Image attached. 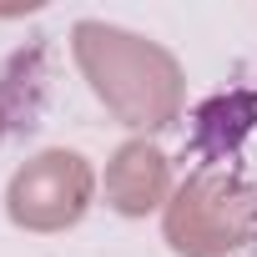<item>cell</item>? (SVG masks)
<instances>
[{"label":"cell","mask_w":257,"mask_h":257,"mask_svg":"<svg viewBox=\"0 0 257 257\" xmlns=\"http://www.w3.org/2000/svg\"><path fill=\"white\" fill-rule=\"evenodd\" d=\"M76 56L96 81V96L132 126H167L177 111V66L121 31L81 26L76 31Z\"/></svg>","instance_id":"6da1fadb"},{"label":"cell","mask_w":257,"mask_h":257,"mask_svg":"<svg viewBox=\"0 0 257 257\" xmlns=\"http://www.w3.org/2000/svg\"><path fill=\"white\" fill-rule=\"evenodd\" d=\"M257 207L227 177H192L167 202V242L182 257H217L252 237Z\"/></svg>","instance_id":"7a4b0ae2"},{"label":"cell","mask_w":257,"mask_h":257,"mask_svg":"<svg viewBox=\"0 0 257 257\" xmlns=\"http://www.w3.org/2000/svg\"><path fill=\"white\" fill-rule=\"evenodd\" d=\"M91 167L81 152H41L31 157L16 177H11V192H6V212L16 227H31V232H61V227H76L91 207Z\"/></svg>","instance_id":"3957f363"},{"label":"cell","mask_w":257,"mask_h":257,"mask_svg":"<svg viewBox=\"0 0 257 257\" xmlns=\"http://www.w3.org/2000/svg\"><path fill=\"white\" fill-rule=\"evenodd\" d=\"M106 197L126 217H147L167 197V157L147 142H126L106 167Z\"/></svg>","instance_id":"277c9868"}]
</instances>
